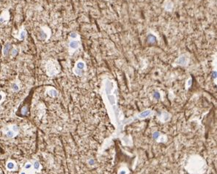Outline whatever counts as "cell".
Wrapping results in <instances>:
<instances>
[{"label":"cell","mask_w":217,"mask_h":174,"mask_svg":"<svg viewBox=\"0 0 217 174\" xmlns=\"http://www.w3.org/2000/svg\"><path fill=\"white\" fill-rule=\"evenodd\" d=\"M1 50H2V45H1V43H0V52H1Z\"/></svg>","instance_id":"25"},{"label":"cell","mask_w":217,"mask_h":174,"mask_svg":"<svg viewBox=\"0 0 217 174\" xmlns=\"http://www.w3.org/2000/svg\"><path fill=\"white\" fill-rule=\"evenodd\" d=\"M41 39H46L47 38V35L46 33L43 31V29H41Z\"/></svg>","instance_id":"16"},{"label":"cell","mask_w":217,"mask_h":174,"mask_svg":"<svg viewBox=\"0 0 217 174\" xmlns=\"http://www.w3.org/2000/svg\"><path fill=\"white\" fill-rule=\"evenodd\" d=\"M172 8V2H170V4H168V5L166 6V9L167 11H170Z\"/></svg>","instance_id":"20"},{"label":"cell","mask_w":217,"mask_h":174,"mask_svg":"<svg viewBox=\"0 0 217 174\" xmlns=\"http://www.w3.org/2000/svg\"><path fill=\"white\" fill-rule=\"evenodd\" d=\"M5 168L8 171H15L17 170V164L14 160H8L5 165Z\"/></svg>","instance_id":"4"},{"label":"cell","mask_w":217,"mask_h":174,"mask_svg":"<svg viewBox=\"0 0 217 174\" xmlns=\"http://www.w3.org/2000/svg\"><path fill=\"white\" fill-rule=\"evenodd\" d=\"M26 30L25 29H22L21 31V33H20V34H19V39H20L21 40H24L26 38Z\"/></svg>","instance_id":"14"},{"label":"cell","mask_w":217,"mask_h":174,"mask_svg":"<svg viewBox=\"0 0 217 174\" xmlns=\"http://www.w3.org/2000/svg\"><path fill=\"white\" fill-rule=\"evenodd\" d=\"M188 63V58L186 55H182L177 60V63L178 65H185Z\"/></svg>","instance_id":"7"},{"label":"cell","mask_w":217,"mask_h":174,"mask_svg":"<svg viewBox=\"0 0 217 174\" xmlns=\"http://www.w3.org/2000/svg\"><path fill=\"white\" fill-rule=\"evenodd\" d=\"M46 92H47V93H48V95L49 96L53 97V98L57 97V95H58V92H57V90H55L54 88H48V90H47Z\"/></svg>","instance_id":"8"},{"label":"cell","mask_w":217,"mask_h":174,"mask_svg":"<svg viewBox=\"0 0 217 174\" xmlns=\"http://www.w3.org/2000/svg\"><path fill=\"white\" fill-rule=\"evenodd\" d=\"M69 46L72 49H76L79 46V42L77 41V40H72L69 44Z\"/></svg>","instance_id":"10"},{"label":"cell","mask_w":217,"mask_h":174,"mask_svg":"<svg viewBox=\"0 0 217 174\" xmlns=\"http://www.w3.org/2000/svg\"><path fill=\"white\" fill-rule=\"evenodd\" d=\"M12 49V45L10 43H6L5 46H4V49H3V54L5 57H7L9 55V54L10 53V51Z\"/></svg>","instance_id":"6"},{"label":"cell","mask_w":217,"mask_h":174,"mask_svg":"<svg viewBox=\"0 0 217 174\" xmlns=\"http://www.w3.org/2000/svg\"><path fill=\"white\" fill-rule=\"evenodd\" d=\"M3 134L9 138L12 139L16 137L19 133V128L16 124H10L2 128V129Z\"/></svg>","instance_id":"2"},{"label":"cell","mask_w":217,"mask_h":174,"mask_svg":"<svg viewBox=\"0 0 217 174\" xmlns=\"http://www.w3.org/2000/svg\"><path fill=\"white\" fill-rule=\"evenodd\" d=\"M85 67V65H84V63L82 62V61H78V62L76 63V68L77 69H79V70H82L83 71V69Z\"/></svg>","instance_id":"13"},{"label":"cell","mask_w":217,"mask_h":174,"mask_svg":"<svg viewBox=\"0 0 217 174\" xmlns=\"http://www.w3.org/2000/svg\"><path fill=\"white\" fill-rule=\"evenodd\" d=\"M77 36H78V35H77V33H76L72 32V33H70V37H71V38H77Z\"/></svg>","instance_id":"18"},{"label":"cell","mask_w":217,"mask_h":174,"mask_svg":"<svg viewBox=\"0 0 217 174\" xmlns=\"http://www.w3.org/2000/svg\"><path fill=\"white\" fill-rule=\"evenodd\" d=\"M3 97H4L3 94H2V93H0V102H1V101H2V100H3Z\"/></svg>","instance_id":"23"},{"label":"cell","mask_w":217,"mask_h":174,"mask_svg":"<svg viewBox=\"0 0 217 174\" xmlns=\"http://www.w3.org/2000/svg\"><path fill=\"white\" fill-rule=\"evenodd\" d=\"M17 54H18V50H17L16 49H13L12 50V52H11L12 57H15Z\"/></svg>","instance_id":"19"},{"label":"cell","mask_w":217,"mask_h":174,"mask_svg":"<svg viewBox=\"0 0 217 174\" xmlns=\"http://www.w3.org/2000/svg\"><path fill=\"white\" fill-rule=\"evenodd\" d=\"M150 113V110H147V111L143 112L142 113H141L140 116L141 118H145V117H146V116H147V115H149Z\"/></svg>","instance_id":"15"},{"label":"cell","mask_w":217,"mask_h":174,"mask_svg":"<svg viewBox=\"0 0 217 174\" xmlns=\"http://www.w3.org/2000/svg\"><path fill=\"white\" fill-rule=\"evenodd\" d=\"M46 74L49 76H53L60 71L58 63L54 60L48 61V63H46Z\"/></svg>","instance_id":"3"},{"label":"cell","mask_w":217,"mask_h":174,"mask_svg":"<svg viewBox=\"0 0 217 174\" xmlns=\"http://www.w3.org/2000/svg\"><path fill=\"white\" fill-rule=\"evenodd\" d=\"M11 89L14 91V92H18L20 90V86L17 82H13L11 84Z\"/></svg>","instance_id":"12"},{"label":"cell","mask_w":217,"mask_h":174,"mask_svg":"<svg viewBox=\"0 0 217 174\" xmlns=\"http://www.w3.org/2000/svg\"><path fill=\"white\" fill-rule=\"evenodd\" d=\"M147 41H148V43H150V44H154V43L156 42V38H155V36H154L152 34H150V35H147Z\"/></svg>","instance_id":"11"},{"label":"cell","mask_w":217,"mask_h":174,"mask_svg":"<svg viewBox=\"0 0 217 174\" xmlns=\"http://www.w3.org/2000/svg\"><path fill=\"white\" fill-rule=\"evenodd\" d=\"M216 72H213V78H216Z\"/></svg>","instance_id":"24"},{"label":"cell","mask_w":217,"mask_h":174,"mask_svg":"<svg viewBox=\"0 0 217 174\" xmlns=\"http://www.w3.org/2000/svg\"><path fill=\"white\" fill-rule=\"evenodd\" d=\"M2 110V106H1V105H0V112H1Z\"/></svg>","instance_id":"26"},{"label":"cell","mask_w":217,"mask_h":174,"mask_svg":"<svg viewBox=\"0 0 217 174\" xmlns=\"http://www.w3.org/2000/svg\"><path fill=\"white\" fill-rule=\"evenodd\" d=\"M32 92H30V93L27 96V97H26V98L23 101V103L18 108L16 113V115L17 116L23 118V117L26 116L29 114V109H30V104H31V101H32Z\"/></svg>","instance_id":"1"},{"label":"cell","mask_w":217,"mask_h":174,"mask_svg":"<svg viewBox=\"0 0 217 174\" xmlns=\"http://www.w3.org/2000/svg\"><path fill=\"white\" fill-rule=\"evenodd\" d=\"M19 174H26V170H25L22 169V170L20 171V173H19Z\"/></svg>","instance_id":"22"},{"label":"cell","mask_w":217,"mask_h":174,"mask_svg":"<svg viewBox=\"0 0 217 174\" xmlns=\"http://www.w3.org/2000/svg\"><path fill=\"white\" fill-rule=\"evenodd\" d=\"M159 132H155V133H154V135H153V137H154V138H157L159 136Z\"/></svg>","instance_id":"21"},{"label":"cell","mask_w":217,"mask_h":174,"mask_svg":"<svg viewBox=\"0 0 217 174\" xmlns=\"http://www.w3.org/2000/svg\"><path fill=\"white\" fill-rule=\"evenodd\" d=\"M153 96L155 99H159L160 98V93L159 92H155L154 94H153Z\"/></svg>","instance_id":"17"},{"label":"cell","mask_w":217,"mask_h":174,"mask_svg":"<svg viewBox=\"0 0 217 174\" xmlns=\"http://www.w3.org/2000/svg\"><path fill=\"white\" fill-rule=\"evenodd\" d=\"M31 162L32 163V167H33L34 170L36 173H40L42 170V165H41V164L40 163V162H39L37 159H32Z\"/></svg>","instance_id":"5"},{"label":"cell","mask_w":217,"mask_h":174,"mask_svg":"<svg viewBox=\"0 0 217 174\" xmlns=\"http://www.w3.org/2000/svg\"><path fill=\"white\" fill-rule=\"evenodd\" d=\"M24 170H25L26 171H31V170H33V167H32V163L31 161H27L25 164H24V166L23 168Z\"/></svg>","instance_id":"9"}]
</instances>
